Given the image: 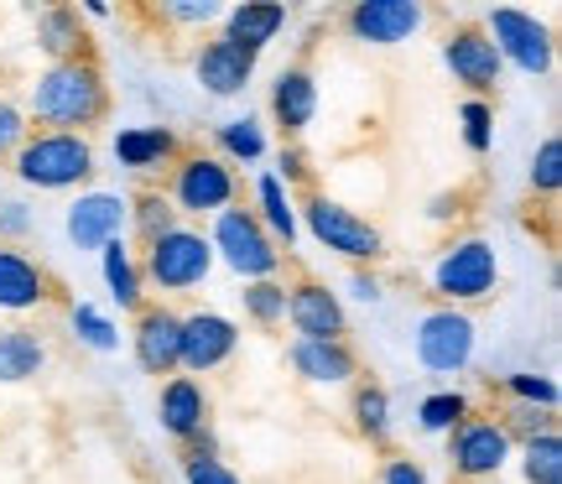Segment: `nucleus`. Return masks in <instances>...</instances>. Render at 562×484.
<instances>
[{
    "instance_id": "nucleus-5",
    "label": "nucleus",
    "mask_w": 562,
    "mask_h": 484,
    "mask_svg": "<svg viewBox=\"0 0 562 484\" xmlns=\"http://www.w3.org/2000/svg\"><path fill=\"white\" fill-rule=\"evenodd\" d=\"M302 224H307V235L328 250V256H339L349 266H375L385 261V235L375 224L364 220L360 209H349L339 203L334 193H323V188H307V199H302Z\"/></svg>"
},
{
    "instance_id": "nucleus-42",
    "label": "nucleus",
    "mask_w": 562,
    "mask_h": 484,
    "mask_svg": "<svg viewBox=\"0 0 562 484\" xmlns=\"http://www.w3.org/2000/svg\"><path fill=\"white\" fill-rule=\"evenodd\" d=\"M182 484H245L224 459H182Z\"/></svg>"
},
{
    "instance_id": "nucleus-40",
    "label": "nucleus",
    "mask_w": 562,
    "mask_h": 484,
    "mask_svg": "<svg viewBox=\"0 0 562 484\" xmlns=\"http://www.w3.org/2000/svg\"><path fill=\"white\" fill-rule=\"evenodd\" d=\"M271 178L292 193V188H302V182H313V167H307V151H302L297 142H281V151H277V172Z\"/></svg>"
},
{
    "instance_id": "nucleus-46",
    "label": "nucleus",
    "mask_w": 562,
    "mask_h": 484,
    "mask_svg": "<svg viewBox=\"0 0 562 484\" xmlns=\"http://www.w3.org/2000/svg\"><path fill=\"white\" fill-rule=\"evenodd\" d=\"M182 459H220V432H214V427L193 432V438L182 443Z\"/></svg>"
},
{
    "instance_id": "nucleus-27",
    "label": "nucleus",
    "mask_w": 562,
    "mask_h": 484,
    "mask_svg": "<svg viewBox=\"0 0 562 484\" xmlns=\"http://www.w3.org/2000/svg\"><path fill=\"white\" fill-rule=\"evenodd\" d=\"M47 370V344L32 328H0V385H26Z\"/></svg>"
},
{
    "instance_id": "nucleus-4",
    "label": "nucleus",
    "mask_w": 562,
    "mask_h": 484,
    "mask_svg": "<svg viewBox=\"0 0 562 484\" xmlns=\"http://www.w3.org/2000/svg\"><path fill=\"white\" fill-rule=\"evenodd\" d=\"M140 282L157 286L161 297H182L199 292L214 277V245L193 224H172L167 235H157L151 245H140Z\"/></svg>"
},
{
    "instance_id": "nucleus-10",
    "label": "nucleus",
    "mask_w": 562,
    "mask_h": 484,
    "mask_svg": "<svg viewBox=\"0 0 562 484\" xmlns=\"http://www.w3.org/2000/svg\"><path fill=\"white\" fill-rule=\"evenodd\" d=\"M484 37L495 42V53L501 63L510 68H521L526 79H547L552 74V32H547V21H537L531 11H516V5H495L490 16H484Z\"/></svg>"
},
{
    "instance_id": "nucleus-21",
    "label": "nucleus",
    "mask_w": 562,
    "mask_h": 484,
    "mask_svg": "<svg viewBox=\"0 0 562 484\" xmlns=\"http://www.w3.org/2000/svg\"><path fill=\"white\" fill-rule=\"evenodd\" d=\"M286 364L307 385H355V375H360V354L349 349V339H339V344L292 339L286 344Z\"/></svg>"
},
{
    "instance_id": "nucleus-43",
    "label": "nucleus",
    "mask_w": 562,
    "mask_h": 484,
    "mask_svg": "<svg viewBox=\"0 0 562 484\" xmlns=\"http://www.w3.org/2000/svg\"><path fill=\"white\" fill-rule=\"evenodd\" d=\"M349 297H355V303H364V307L381 303V297H385L381 271H375V266H355V271H349Z\"/></svg>"
},
{
    "instance_id": "nucleus-1",
    "label": "nucleus",
    "mask_w": 562,
    "mask_h": 484,
    "mask_svg": "<svg viewBox=\"0 0 562 484\" xmlns=\"http://www.w3.org/2000/svg\"><path fill=\"white\" fill-rule=\"evenodd\" d=\"M104 115H110V83H104V68L94 63V53L74 63H47L32 79L26 125L63 131V136H89Z\"/></svg>"
},
{
    "instance_id": "nucleus-20",
    "label": "nucleus",
    "mask_w": 562,
    "mask_h": 484,
    "mask_svg": "<svg viewBox=\"0 0 562 484\" xmlns=\"http://www.w3.org/2000/svg\"><path fill=\"white\" fill-rule=\"evenodd\" d=\"M209 417H214V402H209L203 381H193V375H167V381H161L157 423L172 443H188L193 432H203Z\"/></svg>"
},
{
    "instance_id": "nucleus-33",
    "label": "nucleus",
    "mask_w": 562,
    "mask_h": 484,
    "mask_svg": "<svg viewBox=\"0 0 562 484\" xmlns=\"http://www.w3.org/2000/svg\"><path fill=\"white\" fill-rule=\"evenodd\" d=\"M172 224H182V220H178V209L167 203V193H161V188H146V193H136V199H131V229H125V235H136L140 245H151L157 235H167Z\"/></svg>"
},
{
    "instance_id": "nucleus-3",
    "label": "nucleus",
    "mask_w": 562,
    "mask_h": 484,
    "mask_svg": "<svg viewBox=\"0 0 562 484\" xmlns=\"http://www.w3.org/2000/svg\"><path fill=\"white\" fill-rule=\"evenodd\" d=\"M427 282H432L438 307H463L469 313L474 303H490L501 292V250L484 235H453L432 256Z\"/></svg>"
},
{
    "instance_id": "nucleus-25",
    "label": "nucleus",
    "mask_w": 562,
    "mask_h": 484,
    "mask_svg": "<svg viewBox=\"0 0 562 484\" xmlns=\"http://www.w3.org/2000/svg\"><path fill=\"white\" fill-rule=\"evenodd\" d=\"M100 277L110 286V297L121 313H140L146 307V282H140V256L131 250V240H110L100 250Z\"/></svg>"
},
{
    "instance_id": "nucleus-7",
    "label": "nucleus",
    "mask_w": 562,
    "mask_h": 484,
    "mask_svg": "<svg viewBox=\"0 0 562 484\" xmlns=\"http://www.w3.org/2000/svg\"><path fill=\"white\" fill-rule=\"evenodd\" d=\"M209 245H214V261H224L240 282H266V277L281 271V250L261 229L256 209H224V214H214Z\"/></svg>"
},
{
    "instance_id": "nucleus-14",
    "label": "nucleus",
    "mask_w": 562,
    "mask_h": 484,
    "mask_svg": "<svg viewBox=\"0 0 562 484\" xmlns=\"http://www.w3.org/2000/svg\"><path fill=\"white\" fill-rule=\"evenodd\" d=\"M442 68L453 74V83L469 89V100H490L505 74V63L495 53V42L484 37V26H453L442 37Z\"/></svg>"
},
{
    "instance_id": "nucleus-24",
    "label": "nucleus",
    "mask_w": 562,
    "mask_h": 484,
    "mask_svg": "<svg viewBox=\"0 0 562 484\" xmlns=\"http://www.w3.org/2000/svg\"><path fill=\"white\" fill-rule=\"evenodd\" d=\"M37 47L53 63L89 58V26H83L79 5H47L37 16Z\"/></svg>"
},
{
    "instance_id": "nucleus-39",
    "label": "nucleus",
    "mask_w": 562,
    "mask_h": 484,
    "mask_svg": "<svg viewBox=\"0 0 562 484\" xmlns=\"http://www.w3.org/2000/svg\"><path fill=\"white\" fill-rule=\"evenodd\" d=\"M26 131H32V125H26V110H21L16 100H5V94H0V161L16 157V146L26 142Z\"/></svg>"
},
{
    "instance_id": "nucleus-47",
    "label": "nucleus",
    "mask_w": 562,
    "mask_h": 484,
    "mask_svg": "<svg viewBox=\"0 0 562 484\" xmlns=\"http://www.w3.org/2000/svg\"><path fill=\"white\" fill-rule=\"evenodd\" d=\"M459 214H463L459 193H438V199L427 203V220H432V224H448V220H459Z\"/></svg>"
},
{
    "instance_id": "nucleus-36",
    "label": "nucleus",
    "mask_w": 562,
    "mask_h": 484,
    "mask_svg": "<svg viewBox=\"0 0 562 484\" xmlns=\"http://www.w3.org/2000/svg\"><path fill=\"white\" fill-rule=\"evenodd\" d=\"M531 193H542V199H558L562 193V142L558 136H547L537 151H531Z\"/></svg>"
},
{
    "instance_id": "nucleus-38",
    "label": "nucleus",
    "mask_w": 562,
    "mask_h": 484,
    "mask_svg": "<svg viewBox=\"0 0 562 484\" xmlns=\"http://www.w3.org/2000/svg\"><path fill=\"white\" fill-rule=\"evenodd\" d=\"M37 229V214L26 199H0V245H21Z\"/></svg>"
},
{
    "instance_id": "nucleus-34",
    "label": "nucleus",
    "mask_w": 562,
    "mask_h": 484,
    "mask_svg": "<svg viewBox=\"0 0 562 484\" xmlns=\"http://www.w3.org/2000/svg\"><path fill=\"white\" fill-rule=\"evenodd\" d=\"M240 307L256 328H281V323H286V282H277V277L245 282L240 286Z\"/></svg>"
},
{
    "instance_id": "nucleus-44",
    "label": "nucleus",
    "mask_w": 562,
    "mask_h": 484,
    "mask_svg": "<svg viewBox=\"0 0 562 484\" xmlns=\"http://www.w3.org/2000/svg\"><path fill=\"white\" fill-rule=\"evenodd\" d=\"M161 16L178 21V26H209V21L224 16V5H214V0H193V5H161Z\"/></svg>"
},
{
    "instance_id": "nucleus-45",
    "label": "nucleus",
    "mask_w": 562,
    "mask_h": 484,
    "mask_svg": "<svg viewBox=\"0 0 562 484\" xmlns=\"http://www.w3.org/2000/svg\"><path fill=\"white\" fill-rule=\"evenodd\" d=\"M381 484H427V469L417 459H385Z\"/></svg>"
},
{
    "instance_id": "nucleus-22",
    "label": "nucleus",
    "mask_w": 562,
    "mask_h": 484,
    "mask_svg": "<svg viewBox=\"0 0 562 484\" xmlns=\"http://www.w3.org/2000/svg\"><path fill=\"white\" fill-rule=\"evenodd\" d=\"M110 151H115L125 172H161V167H172L182 157V142L172 125H121Z\"/></svg>"
},
{
    "instance_id": "nucleus-23",
    "label": "nucleus",
    "mask_w": 562,
    "mask_h": 484,
    "mask_svg": "<svg viewBox=\"0 0 562 484\" xmlns=\"http://www.w3.org/2000/svg\"><path fill=\"white\" fill-rule=\"evenodd\" d=\"M220 21H224L220 37H229L235 47H245V53L261 58L266 47L286 32V21L292 16H286V5H277V0H240V5H229Z\"/></svg>"
},
{
    "instance_id": "nucleus-35",
    "label": "nucleus",
    "mask_w": 562,
    "mask_h": 484,
    "mask_svg": "<svg viewBox=\"0 0 562 484\" xmlns=\"http://www.w3.org/2000/svg\"><path fill=\"white\" fill-rule=\"evenodd\" d=\"M505 396L516 406H537V412H558V381L542 370H510L505 375Z\"/></svg>"
},
{
    "instance_id": "nucleus-12",
    "label": "nucleus",
    "mask_w": 562,
    "mask_h": 484,
    "mask_svg": "<svg viewBox=\"0 0 562 484\" xmlns=\"http://www.w3.org/2000/svg\"><path fill=\"white\" fill-rule=\"evenodd\" d=\"M240 349V323L214 313V307H199V313H182V354H178V370L182 375H214L224 364L235 360Z\"/></svg>"
},
{
    "instance_id": "nucleus-32",
    "label": "nucleus",
    "mask_w": 562,
    "mask_h": 484,
    "mask_svg": "<svg viewBox=\"0 0 562 484\" xmlns=\"http://www.w3.org/2000/svg\"><path fill=\"white\" fill-rule=\"evenodd\" d=\"M516 453H521V480L526 484H562L558 427H552V432H537V438H526V443H516Z\"/></svg>"
},
{
    "instance_id": "nucleus-2",
    "label": "nucleus",
    "mask_w": 562,
    "mask_h": 484,
    "mask_svg": "<svg viewBox=\"0 0 562 484\" xmlns=\"http://www.w3.org/2000/svg\"><path fill=\"white\" fill-rule=\"evenodd\" d=\"M94 142L63 136V131H26V142L11 157V178L32 193H74L94 178Z\"/></svg>"
},
{
    "instance_id": "nucleus-17",
    "label": "nucleus",
    "mask_w": 562,
    "mask_h": 484,
    "mask_svg": "<svg viewBox=\"0 0 562 484\" xmlns=\"http://www.w3.org/2000/svg\"><path fill=\"white\" fill-rule=\"evenodd\" d=\"M256 68H261V58L235 47L229 37H209L199 53H193V79H199V89L214 94V100H240L245 89L256 83Z\"/></svg>"
},
{
    "instance_id": "nucleus-18",
    "label": "nucleus",
    "mask_w": 562,
    "mask_h": 484,
    "mask_svg": "<svg viewBox=\"0 0 562 484\" xmlns=\"http://www.w3.org/2000/svg\"><path fill=\"white\" fill-rule=\"evenodd\" d=\"M53 303V277L21 245H0V313H37Z\"/></svg>"
},
{
    "instance_id": "nucleus-8",
    "label": "nucleus",
    "mask_w": 562,
    "mask_h": 484,
    "mask_svg": "<svg viewBox=\"0 0 562 484\" xmlns=\"http://www.w3.org/2000/svg\"><path fill=\"white\" fill-rule=\"evenodd\" d=\"M412 349H417V364L427 375H463L480 354V328L463 307H427L417 318Z\"/></svg>"
},
{
    "instance_id": "nucleus-31",
    "label": "nucleus",
    "mask_w": 562,
    "mask_h": 484,
    "mask_svg": "<svg viewBox=\"0 0 562 484\" xmlns=\"http://www.w3.org/2000/svg\"><path fill=\"white\" fill-rule=\"evenodd\" d=\"M68 328H74V339H79L83 349H94V354H115V349H121V323L94 303L68 307Z\"/></svg>"
},
{
    "instance_id": "nucleus-19",
    "label": "nucleus",
    "mask_w": 562,
    "mask_h": 484,
    "mask_svg": "<svg viewBox=\"0 0 562 484\" xmlns=\"http://www.w3.org/2000/svg\"><path fill=\"white\" fill-rule=\"evenodd\" d=\"M318 79H313V68L307 63H286L271 83V121L281 125V136L286 142H297L307 125L318 121Z\"/></svg>"
},
{
    "instance_id": "nucleus-15",
    "label": "nucleus",
    "mask_w": 562,
    "mask_h": 484,
    "mask_svg": "<svg viewBox=\"0 0 562 484\" xmlns=\"http://www.w3.org/2000/svg\"><path fill=\"white\" fill-rule=\"evenodd\" d=\"M286 323H292L297 339H323V344L349 339V313H344L339 292L328 282H313V277L286 286Z\"/></svg>"
},
{
    "instance_id": "nucleus-6",
    "label": "nucleus",
    "mask_w": 562,
    "mask_h": 484,
    "mask_svg": "<svg viewBox=\"0 0 562 484\" xmlns=\"http://www.w3.org/2000/svg\"><path fill=\"white\" fill-rule=\"evenodd\" d=\"M240 199V178L235 167L214 151H182L172 161V178H167V203L178 209V220H214L224 209H235Z\"/></svg>"
},
{
    "instance_id": "nucleus-28",
    "label": "nucleus",
    "mask_w": 562,
    "mask_h": 484,
    "mask_svg": "<svg viewBox=\"0 0 562 484\" xmlns=\"http://www.w3.org/2000/svg\"><path fill=\"white\" fill-rule=\"evenodd\" d=\"M349 417H355V432H360L370 448L391 443V391H385L381 381H355Z\"/></svg>"
},
{
    "instance_id": "nucleus-29",
    "label": "nucleus",
    "mask_w": 562,
    "mask_h": 484,
    "mask_svg": "<svg viewBox=\"0 0 562 484\" xmlns=\"http://www.w3.org/2000/svg\"><path fill=\"white\" fill-rule=\"evenodd\" d=\"M214 157H224L229 167H250V161H261L266 151H271V142H266V125L245 110V115H235V121H224L220 131H214Z\"/></svg>"
},
{
    "instance_id": "nucleus-11",
    "label": "nucleus",
    "mask_w": 562,
    "mask_h": 484,
    "mask_svg": "<svg viewBox=\"0 0 562 484\" xmlns=\"http://www.w3.org/2000/svg\"><path fill=\"white\" fill-rule=\"evenodd\" d=\"M131 229V193H115V188H83L79 199L68 203L63 214V235L74 250H94L100 256L110 240H125Z\"/></svg>"
},
{
    "instance_id": "nucleus-41",
    "label": "nucleus",
    "mask_w": 562,
    "mask_h": 484,
    "mask_svg": "<svg viewBox=\"0 0 562 484\" xmlns=\"http://www.w3.org/2000/svg\"><path fill=\"white\" fill-rule=\"evenodd\" d=\"M505 432L516 438V443H526V438H537V432H552L558 427V417L552 412H537V406H516L510 417H501Z\"/></svg>"
},
{
    "instance_id": "nucleus-13",
    "label": "nucleus",
    "mask_w": 562,
    "mask_h": 484,
    "mask_svg": "<svg viewBox=\"0 0 562 484\" xmlns=\"http://www.w3.org/2000/svg\"><path fill=\"white\" fill-rule=\"evenodd\" d=\"M427 26L422 0H355L344 11V32L364 47H402Z\"/></svg>"
},
{
    "instance_id": "nucleus-37",
    "label": "nucleus",
    "mask_w": 562,
    "mask_h": 484,
    "mask_svg": "<svg viewBox=\"0 0 562 484\" xmlns=\"http://www.w3.org/2000/svg\"><path fill=\"white\" fill-rule=\"evenodd\" d=\"M459 121H463V146L474 157H484L495 146V110H490V100H463Z\"/></svg>"
},
{
    "instance_id": "nucleus-9",
    "label": "nucleus",
    "mask_w": 562,
    "mask_h": 484,
    "mask_svg": "<svg viewBox=\"0 0 562 484\" xmlns=\"http://www.w3.org/2000/svg\"><path fill=\"white\" fill-rule=\"evenodd\" d=\"M510 459L516 438L505 432L501 417H469L448 432V469L459 474V484H495Z\"/></svg>"
},
{
    "instance_id": "nucleus-30",
    "label": "nucleus",
    "mask_w": 562,
    "mask_h": 484,
    "mask_svg": "<svg viewBox=\"0 0 562 484\" xmlns=\"http://www.w3.org/2000/svg\"><path fill=\"white\" fill-rule=\"evenodd\" d=\"M469 417H474V402H469L463 391H453V385H448V391H427L417 402V427L427 438H448V432L459 423H469Z\"/></svg>"
},
{
    "instance_id": "nucleus-16",
    "label": "nucleus",
    "mask_w": 562,
    "mask_h": 484,
    "mask_svg": "<svg viewBox=\"0 0 562 484\" xmlns=\"http://www.w3.org/2000/svg\"><path fill=\"white\" fill-rule=\"evenodd\" d=\"M131 354L146 375H178L182 354V313H172L167 303H146L131 323Z\"/></svg>"
},
{
    "instance_id": "nucleus-26",
    "label": "nucleus",
    "mask_w": 562,
    "mask_h": 484,
    "mask_svg": "<svg viewBox=\"0 0 562 484\" xmlns=\"http://www.w3.org/2000/svg\"><path fill=\"white\" fill-rule=\"evenodd\" d=\"M256 220H261V229L277 240L281 256L297 245V203H292V193H286L271 172H261V182H256Z\"/></svg>"
}]
</instances>
